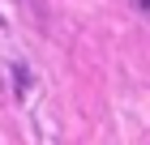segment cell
Segmentation results:
<instances>
[{
	"label": "cell",
	"mask_w": 150,
	"mask_h": 145,
	"mask_svg": "<svg viewBox=\"0 0 150 145\" xmlns=\"http://www.w3.org/2000/svg\"><path fill=\"white\" fill-rule=\"evenodd\" d=\"M137 4H146V0H137Z\"/></svg>",
	"instance_id": "1"
}]
</instances>
